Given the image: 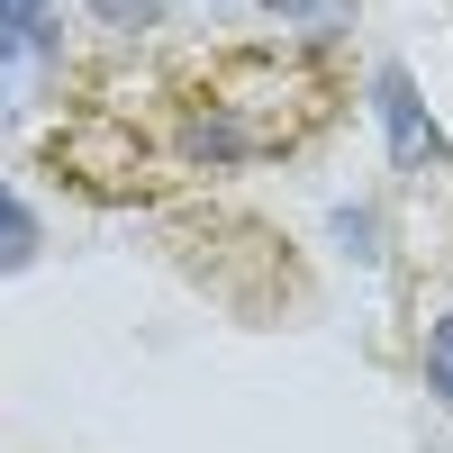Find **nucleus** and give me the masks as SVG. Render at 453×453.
I'll use <instances>...</instances> for the list:
<instances>
[{
	"instance_id": "f257e3e1",
	"label": "nucleus",
	"mask_w": 453,
	"mask_h": 453,
	"mask_svg": "<svg viewBox=\"0 0 453 453\" xmlns=\"http://www.w3.org/2000/svg\"><path fill=\"white\" fill-rule=\"evenodd\" d=\"M345 109V73L309 36H226L173 55L145 91L91 100L46 136V164L91 200H145L191 173H245L318 145Z\"/></svg>"
},
{
	"instance_id": "f03ea898",
	"label": "nucleus",
	"mask_w": 453,
	"mask_h": 453,
	"mask_svg": "<svg viewBox=\"0 0 453 453\" xmlns=\"http://www.w3.org/2000/svg\"><path fill=\"white\" fill-rule=\"evenodd\" d=\"M426 390H435V399L453 408V309H444V318L426 326Z\"/></svg>"
},
{
	"instance_id": "7ed1b4c3",
	"label": "nucleus",
	"mask_w": 453,
	"mask_h": 453,
	"mask_svg": "<svg viewBox=\"0 0 453 453\" xmlns=\"http://www.w3.org/2000/svg\"><path fill=\"white\" fill-rule=\"evenodd\" d=\"M36 27H46V0H0V46H19Z\"/></svg>"
},
{
	"instance_id": "20e7f679",
	"label": "nucleus",
	"mask_w": 453,
	"mask_h": 453,
	"mask_svg": "<svg viewBox=\"0 0 453 453\" xmlns=\"http://www.w3.org/2000/svg\"><path fill=\"white\" fill-rule=\"evenodd\" d=\"M19 254H27V218L0 200V263H19Z\"/></svg>"
}]
</instances>
